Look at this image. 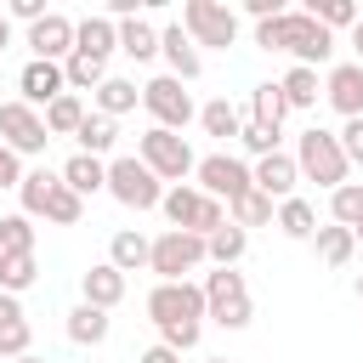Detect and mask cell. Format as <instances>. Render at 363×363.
Segmentation results:
<instances>
[{"mask_svg": "<svg viewBox=\"0 0 363 363\" xmlns=\"http://www.w3.org/2000/svg\"><path fill=\"white\" fill-rule=\"evenodd\" d=\"M147 318L159 323V346H170V352H193L199 346V318H204V289L199 284H153V295H147Z\"/></svg>", "mask_w": 363, "mask_h": 363, "instance_id": "cell-1", "label": "cell"}, {"mask_svg": "<svg viewBox=\"0 0 363 363\" xmlns=\"http://www.w3.org/2000/svg\"><path fill=\"white\" fill-rule=\"evenodd\" d=\"M255 45L261 51H289L295 68H318V62L335 57V34L318 28L306 11H278V17L255 23Z\"/></svg>", "mask_w": 363, "mask_h": 363, "instance_id": "cell-2", "label": "cell"}, {"mask_svg": "<svg viewBox=\"0 0 363 363\" xmlns=\"http://www.w3.org/2000/svg\"><path fill=\"white\" fill-rule=\"evenodd\" d=\"M289 159H295V170H301L306 182H318V187H329V193L352 176V164H346V153H340V136H335V130H323V125L301 130Z\"/></svg>", "mask_w": 363, "mask_h": 363, "instance_id": "cell-3", "label": "cell"}, {"mask_svg": "<svg viewBox=\"0 0 363 363\" xmlns=\"http://www.w3.org/2000/svg\"><path fill=\"white\" fill-rule=\"evenodd\" d=\"M159 210H164V221H170L176 233H199V238H210V233L227 227V204L210 199V193H199V187H187V182H182V187H164Z\"/></svg>", "mask_w": 363, "mask_h": 363, "instance_id": "cell-4", "label": "cell"}, {"mask_svg": "<svg viewBox=\"0 0 363 363\" xmlns=\"http://www.w3.org/2000/svg\"><path fill=\"white\" fill-rule=\"evenodd\" d=\"M136 159L159 176V182H170V187H182V176H193V147H187V136H176V130H159V125H147L142 130V142H136Z\"/></svg>", "mask_w": 363, "mask_h": 363, "instance_id": "cell-5", "label": "cell"}, {"mask_svg": "<svg viewBox=\"0 0 363 363\" xmlns=\"http://www.w3.org/2000/svg\"><path fill=\"white\" fill-rule=\"evenodd\" d=\"M210 255H204V238L199 233H176V227H164L159 238H153V250H147V272H159V284H182L193 267H204Z\"/></svg>", "mask_w": 363, "mask_h": 363, "instance_id": "cell-6", "label": "cell"}, {"mask_svg": "<svg viewBox=\"0 0 363 363\" xmlns=\"http://www.w3.org/2000/svg\"><path fill=\"white\" fill-rule=\"evenodd\" d=\"M108 193H113L125 210H159L164 182H159L136 153H125V159H108Z\"/></svg>", "mask_w": 363, "mask_h": 363, "instance_id": "cell-7", "label": "cell"}, {"mask_svg": "<svg viewBox=\"0 0 363 363\" xmlns=\"http://www.w3.org/2000/svg\"><path fill=\"white\" fill-rule=\"evenodd\" d=\"M182 34H187L193 45L227 51V45L238 40V11L221 6V0H187V6H182Z\"/></svg>", "mask_w": 363, "mask_h": 363, "instance_id": "cell-8", "label": "cell"}, {"mask_svg": "<svg viewBox=\"0 0 363 363\" xmlns=\"http://www.w3.org/2000/svg\"><path fill=\"white\" fill-rule=\"evenodd\" d=\"M142 108L153 113V125H159V130H176V136L199 119L193 96H187V91H182V79H170V74H153V79L142 85Z\"/></svg>", "mask_w": 363, "mask_h": 363, "instance_id": "cell-9", "label": "cell"}, {"mask_svg": "<svg viewBox=\"0 0 363 363\" xmlns=\"http://www.w3.org/2000/svg\"><path fill=\"white\" fill-rule=\"evenodd\" d=\"M0 142L17 153V159H28V153H45V113L40 108H28L23 96H11V102H0Z\"/></svg>", "mask_w": 363, "mask_h": 363, "instance_id": "cell-10", "label": "cell"}, {"mask_svg": "<svg viewBox=\"0 0 363 363\" xmlns=\"http://www.w3.org/2000/svg\"><path fill=\"white\" fill-rule=\"evenodd\" d=\"M193 176H199V193H210V199H238V193H250L255 182H250V164L244 159H233V153H210V159H199L193 164Z\"/></svg>", "mask_w": 363, "mask_h": 363, "instance_id": "cell-11", "label": "cell"}, {"mask_svg": "<svg viewBox=\"0 0 363 363\" xmlns=\"http://www.w3.org/2000/svg\"><path fill=\"white\" fill-rule=\"evenodd\" d=\"M28 51H34V62H68V57H74V17L45 11V17L28 28Z\"/></svg>", "mask_w": 363, "mask_h": 363, "instance_id": "cell-12", "label": "cell"}, {"mask_svg": "<svg viewBox=\"0 0 363 363\" xmlns=\"http://www.w3.org/2000/svg\"><path fill=\"white\" fill-rule=\"evenodd\" d=\"M250 182H255V193H267L272 204H284V199H295L301 170H295V159H289V153H267V159H255V164H250Z\"/></svg>", "mask_w": 363, "mask_h": 363, "instance_id": "cell-13", "label": "cell"}, {"mask_svg": "<svg viewBox=\"0 0 363 363\" xmlns=\"http://www.w3.org/2000/svg\"><path fill=\"white\" fill-rule=\"evenodd\" d=\"M323 102H329L340 119H357V113H363V68H357V62H335L329 79H323Z\"/></svg>", "mask_w": 363, "mask_h": 363, "instance_id": "cell-14", "label": "cell"}, {"mask_svg": "<svg viewBox=\"0 0 363 363\" xmlns=\"http://www.w3.org/2000/svg\"><path fill=\"white\" fill-rule=\"evenodd\" d=\"M159 57L170 62V79H199L204 74V57H199V45L182 34V23H170V28H159Z\"/></svg>", "mask_w": 363, "mask_h": 363, "instance_id": "cell-15", "label": "cell"}, {"mask_svg": "<svg viewBox=\"0 0 363 363\" xmlns=\"http://www.w3.org/2000/svg\"><path fill=\"white\" fill-rule=\"evenodd\" d=\"M17 91H23V102L28 108H51L68 85H62V62H34L28 57V68L17 74Z\"/></svg>", "mask_w": 363, "mask_h": 363, "instance_id": "cell-16", "label": "cell"}, {"mask_svg": "<svg viewBox=\"0 0 363 363\" xmlns=\"http://www.w3.org/2000/svg\"><path fill=\"white\" fill-rule=\"evenodd\" d=\"M79 295H85V306H96V312H113V306L125 301V272H119L113 261H96V267L79 278Z\"/></svg>", "mask_w": 363, "mask_h": 363, "instance_id": "cell-17", "label": "cell"}, {"mask_svg": "<svg viewBox=\"0 0 363 363\" xmlns=\"http://www.w3.org/2000/svg\"><path fill=\"white\" fill-rule=\"evenodd\" d=\"M74 51L108 62V57L119 51V23H113V17H79V23H74Z\"/></svg>", "mask_w": 363, "mask_h": 363, "instance_id": "cell-18", "label": "cell"}, {"mask_svg": "<svg viewBox=\"0 0 363 363\" xmlns=\"http://www.w3.org/2000/svg\"><path fill=\"white\" fill-rule=\"evenodd\" d=\"M57 176H62V187H74L79 199H91V193H102V187H108V164H102V159H91V153H74Z\"/></svg>", "mask_w": 363, "mask_h": 363, "instance_id": "cell-19", "label": "cell"}, {"mask_svg": "<svg viewBox=\"0 0 363 363\" xmlns=\"http://www.w3.org/2000/svg\"><path fill=\"white\" fill-rule=\"evenodd\" d=\"M119 51H125L130 62H153V57H159V28H153L147 17H125V23H119Z\"/></svg>", "mask_w": 363, "mask_h": 363, "instance_id": "cell-20", "label": "cell"}, {"mask_svg": "<svg viewBox=\"0 0 363 363\" xmlns=\"http://www.w3.org/2000/svg\"><path fill=\"white\" fill-rule=\"evenodd\" d=\"M142 102V91H136V79H119V74H108L102 85H96V113H108V119H119V113H130Z\"/></svg>", "mask_w": 363, "mask_h": 363, "instance_id": "cell-21", "label": "cell"}, {"mask_svg": "<svg viewBox=\"0 0 363 363\" xmlns=\"http://www.w3.org/2000/svg\"><path fill=\"white\" fill-rule=\"evenodd\" d=\"M57 182H62V176H51L45 164H40V170H23L17 199H23V216H28V221H34V216H45V199L57 193Z\"/></svg>", "mask_w": 363, "mask_h": 363, "instance_id": "cell-22", "label": "cell"}, {"mask_svg": "<svg viewBox=\"0 0 363 363\" xmlns=\"http://www.w3.org/2000/svg\"><path fill=\"white\" fill-rule=\"evenodd\" d=\"M272 227H278L284 238H312V233H318V210H312L306 199H284V204L272 210Z\"/></svg>", "mask_w": 363, "mask_h": 363, "instance_id": "cell-23", "label": "cell"}, {"mask_svg": "<svg viewBox=\"0 0 363 363\" xmlns=\"http://www.w3.org/2000/svg\"><path fill=\"white\" fill-rule=\"evenodd\" d=\"M312 250H318V261H323V267H346V261H352V250H357V238H352V227H335V221H329V227H318V233H312Z\"/></svg>", "mask_w": 363, "mask_h": 363, "instance_id": "cell-24", "label": "cell"}, {"mask_svg": "<svg viewBox=\"0 0 363 363\" xmlns=\"http://www.w3.org/2000/svg\"><path fill=\"white\" fill-rule=\"evenodd\" d=\"M85 113H91V108H85V96H74V91H62V96H57V102L45 108V136H74Z\"/></svg>", "mask_w": 363, "mask_h": 363, "instance_id": "cell-25", "label": "cell"}, {"mask_svg": "<svg viewBox=\"0 0 363 363\" xmlns=\"http://www.w3.org/2000/svg\"><path fill=\"white\" fill-rule=\"evenodd\" d=\"M74 136H79V153H91V159H102V153H108V147L119 142V125H113L108 113H85Z\"/></svg>", "mask_w": 363, "mask_h": 363, "instance_id": "cell-26", "label": "cell"}, {"mask_svg": "<svg viewBox=\"0 0 363 363\" xmlns=\"http://www.w3.org/2000/svg\"><path fill=\"white\" fill-rule=\"evenodd\" d=\"M227 221H233L238 233H250V227H267V221H272V199L250 187V193H238V199L227 204Z\"/></svg>", "mask_w": 363, "mask_h": 363, "instance_id": "cell-27", "label": "cell"}, {"mask_svg": "<svg viewBox=\"0 0 363 363\" xmlns=\"http://www.w3.org/2000/svg\"><path fill=\"white\" fill-rule=\"evenodd\" d=\"M147 250H153V238H142L136 227H125V233H113L108 261H113L119 272H136V267H147Z\"/></svg>", "mask_w": 363, "mask_h": 363, "instance_id": "cell-28", "label": "cell"}, {"mask_svg": "<svg viewBox=\"0 0 363 363\" xmlns=\"http://www.w3.org/2000/svg\"><path fill=\"white\" fill-rule=\"evenodd\" d=\"M68 340H74V346H102V340H108V312H96V306L79 301V306L68 312Z\"/></svg>", "mask_w": 363, "mask_h": 363, "instance_id": "cell-29", "label": "cell"}, {"mask_svg": "<svg viewBox=\"0 0 363 363\" xmlns=\"http://www.w3.org/2000/svg\"><path fill=\"white\" fill-rule=\"evenodd\" d=\"M278 91H284V102H289V108H318V96H323L318 68H289V74L278 79Z\"/></svg>", "mask_w": 363, "mask_h": 363, "instance_id": "cell-30", "label": "cell"}, {"mask_svg": "<svg viewBox=\"0 0 363 363\" xmlns=\"http://www.w3.org/2000/svg\"><path fill=\"white\" fill-rule=\"evenodd\" d=\"M284 113H289V102H284V91H278V79H267V85H255L250 91V119L255 125H284Z\"/></svg>", "mask_w": 363, "mask_h": 363, "instance_id": "cell-31", "label": "cell"}, {"mask_svg": "<svg viewBox=\"0 0 363 363\" xmlns=\"http://www.w3.org/2000/svg\"><path fill=\"white\" fill-rule=\"evenodd\" d=\"M102 79H108V62H96V57H79V51H74V57L62 62V85H68L74 96H79V91H96Z\"/></svg>", "mask_w": 363, "mask_h": 363, "instance_id": "cell-32", "label": "cell"}, {"mask_svg": "<svg viewBox=\"0 0 363 363\" xmlns=\"http://www.w3.org/2000/svg\"><path fill=\"white\" fill-rule=\"evenodd\" d=\"M244 250H250V233H238L233 221H227L221 233H210V238H204V255H210L216 267H238V255H244Z\"/></svg>", "mask_w": 363, "mask_h": 363, "instance_id": "cell-33", "label": "cell"}, {"mask_svg": "<svg viewBox=\"0 0 363 363\" xmlns=\"http://www.w3.org/2000/svg\"><path fill=\"white\" fill-rule=\"evenodd\" d=\"M199 289H204V312H210V306H227V301H238V295H250V289H244V272H233V267H216Z\"/></svg>", "mask_w": 363, "mask_h": 363, "instance_id": "cell-34", "label": "cell"}, {"mask_svg": "<svg viewBox=\"0 0 363 363\" xmlns=\"http://www.w3.org/2000/svg\"><path fill=\"white\" fill-rule=\"evenodd\" d=\"M199 125H204V136H221V142H227V136H238L244 119H238V108H233L227 96H216V102L199 108Z\"/></svg>", "mask_w": 363, "mask_h": 363, "instance_id": "cell-35", "label": "cell"}, {"mask_svg": "<svg viewBox=\"0 0 363 363\" xmlns=\"http://www.w3.org/2000/svg\"><path fill=\"white\" fill-rule=\"evenodd\" d=\"M0 255H34V221L23 210L0 216Z\"/></svg>", "mask_w": 363, "mask_h": 363, "instance_id": "cell-36", "label": "cell"}, {"mask_svg": "<svg viewBox=\"0 0 363 363\" xmlns=\"http://www.w3.org/2000/svg\"><path fill=\"white\" fill-rule=\"evenodd\" d=\"M329 216H335V227H357L363 221V182H340L329 193Z\"/></svg>", "mask_w": 363, "mask_h": 363, "instance_id": "cell-37", "label": "cell"}, {"mask_svg": "<svg viewBox=\"0 0 363 363\" xmlns=\"http://www.w3.org/2000/svg\"><path fill=\"white\" fill-rule=\"evenodd\" d=\"M306 17H312L318 28H329V34H335V28H352L363 11H357L352 0H312V6H306Z\"/></svg>", "mask_w": 363, "mask_h": 363, "instance_id": "cell-38", "label": "cell"}, {"mask_svg": "<svg viewBox=\"0 0 363 363\" xmlns=\"http://www.w3.org/2000/svg\"><path fill=\"white\" fill-rule=\"evenodd\" d=\"M79 216H85V199H79L74 187H62V182H57V193L45 199V221H51V227H74Z\"/></svg>", "mask_w": 363, "mask_h": 363, "instance_id": "cell-39", "label": "cell"}, {"mask_svg": "<svg viewBox=\"0 0 363 363\" xmlns=\"http://www.w3.org/2000/svg\"><path fill=\"white\" fill-rule=\"evenodd\" d=\"M34 278H40L34 255H0V289H6V295H23Z\"/></svg>", "mask_w": 363, "mask_h": 363, "instance_id": "cell-40", "label": "cell"}, {"mask_svg": "<svg viewBox=\"0 0 363 363\" xmlns=\"http://www.w3.org/2000/svg\"><path fill=\"white\" fill-rule=\"evenodd\" d=\"M28 346H34V329H28V318H11V323H0V357H28Z\"/></svg>", "mask_w": 363, "mask_h": 363, "instance_id": "cell-41", "label": "cell"}, {"mask_svg": "<svg viewBox=\"0 0 363 363\" xmlns=\"http://www.w3.org/2000/svg\"><path fill=\"white\" fill-rule=\"evenodd\" d=\"M278 136H284V130H272V125H255V119H244V125H238V142H244L255 159L278 153Z\"/></svg>", "mask_w": 363, "mask_h": 363, "instance_id": "cell-42", "label": "cell"}, {"mask_svg": "<svg viewBox=\"0 0 363 363\" xmlns=\"http://www.w3.org/2000/svg\"><path fill=\"white\" fill-rule=\"evenodd\" d=\"M335 136H340V153H346V164H363V113H357V119H346Z\"/></svg>", "mask_w": 363, "mask_h": 363, "instance_id": "cell-43", "label": "cell"}, {"mask_svg": "<svg viewBox=\"0 0 363 363\" xmlns=\"http://www.w3.org/2000/svg\"><path fill=\"white\" fill-rule=\"evenodd\" d=\"M17 182H23V159L0 142V187H17Z\"/></svg>", "mask_w": 363, "mask_h": 363, "instance_id": "cell-44", "label": "cell"}, {"mask_svg": "<svg viewBox=\"0 0 363 363\" xmlns=\"http://www.w3.org/2000/svg\"><path fill=\"white\" fill-rule=\"evenodd\" d=\"M11 17H17V23H28V28H34V23H40V17H45V0H11Z\"/></svg>", "mask_w": 363, "mask_h": 363, "instance_id": "cell-45", "label": "cell"}, {"mask_svg": "<svg viewBox=\"0 0 363 363\" xmlns=\"http://www.w3.org/2000/svg\"><path fill=\"white\" fill-rule=\"evenodd\" d=\"M244 11H250L255 23H267V17H278V11H284V0H244Z\"/></svg>", "mask_w": 363, "mask_h": 363, "instance_id": "cell-46", "label": "cell"}, {"mask_svg": "<svg viewBox=\"0 0 363 363\" xmlns=\"http://www.w3.org/2000/svg\"><path fill=\"white\" fill-rule=\"evenodd\" d=\"M136 363H182V352H170V346H147Z\"/></svg>", "mask_w": 363, "mask_h": 363, "instance_id": "cell-47", "label": "cell"}, {"mask_svg": "<svg viewBox=\"0 0 363 363\" xmlns=\"http://www.w3.org/2000/svg\"><path fill=\"white\" fill-rule=\"evenodd\" d=\"M11 318H23V301H17V295H6V289H0V323H11Z\"/></svg>", "mask_w": 363, "mask_h": 363, "instance_id": "cell-48", "label": "cell"}, {"mask_svg": "<svg viewBox=\"0 0 363 363\" xmlns=\"http://www.w3.org/2000/svg\"><path fill=\"white\" fill-rule=\"evenodd\" d=\"M352 51H357V68H363V17L352 23Z\"/></svg>", "mask_w": 363, "mask_h": 363, "instance_id": "cell-49", "label": "cell"}, {"mask_svg": "<svg viewBox=\"0 0 363 363\" xmlns=\"http://www.w3.org/2000/svg\"><path fill=\"white\" fill-rule=\"evenodd\" d=\"M6 45H11V17L0 11V51H6Z\"/></svg>", "mask_w": 363, "mask_h": 363, "instance_id": "cell-50", "label": "cell"}, {"mask_svg": "<svg viewBox=\"0 0 363 363\" xmlns=\"http://www.w3.org/2000/svg\"><path fill=\"white\" fill-rule=\"evenodd\" d=\"M352 238H357V244H363V221H357V227H352Z\"/></svg>", "mask_w": 363, "mask_h": 363, "instance_id": "cell-51", "label": "cell"}, {"mask_svg": "<svg viewBox=\"0 0 363 363\" xmlns=\"http://www.w3.org/2000/svg\"><path fill=\"white\" fill-rule=\"evenodd\" d=\"M17 363H45V357H34V352H28V357H17Z\"/></svg>", "mask_w": 363, "mask_h": 363, "instance_id": "cell-52", "label": "cell"}, {"mask_svg": "<svg viewBox=\"0 0 363 363\" xmlns=\"http://www.w3.org/2000/svg\"><path fill=\"white\" fill-rule=\"evenodd\" d=\"M357 301H363V278H357Z\"/></svg>", "mask_w": 363, "mask_h": 363, "instance_id": "cell-53", "label": "cell"}, {"mask_svg": "<svg viewBox=\"0 0 363 363\" xmlns=\"http://www.w3.org/2000/svg\"><path fill=\"white\" fill-rule=\"evenodd\" d=\"M210 363H227V357H210Z\"/></svg>", "mask_w": 363, "mask_h": 363, "instance_id": "cell-54", "label": "cell"}]
</instances>
